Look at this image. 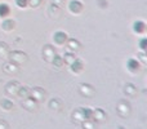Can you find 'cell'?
<instances>
[{"label":"cell","mask_w":147,"mask_h":129,"mask_svg":"<svg viewBox=\"0 0 147 129\" xmlns=\"http://www.w3.org/2000/svg\"><path fill=\"white\" fill-rule=\"evenodd\" d=\"M128 68H129L132 72H136V71H138V68H140V63H138L136 59L130 58V59H128Z\"/></svg>","instance_id":"4"},{"label":"cell","mask_w":147,"mask_h":129,"mask_svg":"<svg viewBox=\"0 0 147 129\" xmlns=\"http://www.w3.org/2000/svg\"><path fill=\"white\" fill-rule=\"evenodd\" d=\"M146 44H147V39H142L141 40V49L142 51H146Z\"/></svg>","instance_id":"9"},{"label":"cell","mask_w":147,"mask_h":129,"mask_svg":"<svg viewBox=\"0 0 147 129\" xmlns=\"http://www.w3.org/2000/svg\"><path fill=\"white\" fill-rule=\"evenodd\" d=\"M70 10L74 13H79L83 10V5L80 1H71L70 3Z\"/></svg>","instance_id":"3"},{"label":"cell","mask_w":147,"mask_h":129,"mask_svg":"<svg viewBox=\"0 0 147 129\" xmlns=\"http://www.w3.org/2000/svg\"><path fill=\"white\" fill-rule=\"evenodd\" d=\"M66 39H67V35L65 32H61V31L56 32L54 36H53V40L56 41L57 44H63L65 41H66Z\"/></svg>","instance_id":"1"},{"label":"cell","mask_w":147,"mask_h":129,"mask_svg":"<svg viewBox=\"0 0 147 129\" xmlns=\"http://www.w3.org/2000/svg\"><path fill=\"white\" fill-rule=\"evenodd\" d=\"M1 27L4 28L5 31H10L12 28H14V22H13V21H7V22H4L1 25Z\"/></svg>","instance_id":"6"},{"label":"cell","mask_w":147,"mask_h":129,"mask_svg":"<svg viewBox=\"0 0 147 129\" xmlns=\"http://www.w3.org/2000/svg\"><path fill=\"white\" fill-rule=\"evenodd\" d=\"M9 14H10L9 5H8L7 3H3V4H0V17L5 18V17H8Z\"/></svg>","instance_id":"2"},{"label":"cell","mask_w":147,"mask_h":129,"mask_svg":"<svg viewBox=\"0 0 147 129\" xmlns=\"http://www.w3.org/2000/svg\"><path fill=\"white\" fill-rule=\"evenodd\" d=\"M16 4L20 8H25V7H27L28 0H16Z\"/></svg>","instance_id":"7"},{"label":"cell","mask_w":147,"mask_h":129,"mask_svg":"<svg viewBox=\"0 0 147 129\" xmlns=\"http://www.w3.org/2000/svg\"><path fill=\"white\" fill-rule=\"evenodd\" d=\"M75 61H76V59H75ZM76 63H78V65H76V68H72V71H81V68H83V65H81V62L80 61H76Z\"/></svg>","instance_id":"8"},{"label":"cell","mask_w":147,"mask_h":129,"mask_svg":"<svg viewBox=\"0 0 147 129\" xmlns=\"http://www.w3.org/2000/svg\"><path fill=\"white\" fill-rule=\"evenodd\" d=\"M133 28H134V31L137 34H142V32H145V30H146V25L142 21H138V22L134 23V27Z\"/></svg>","instance_id":"5"}]
</instances>
